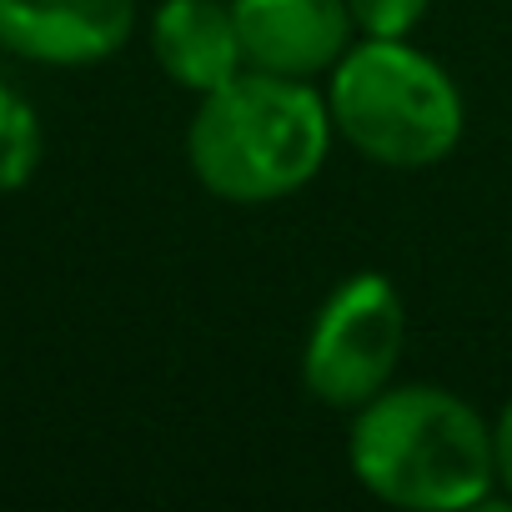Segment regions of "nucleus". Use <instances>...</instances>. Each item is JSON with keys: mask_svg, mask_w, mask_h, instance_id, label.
I'll return each instance as SVG.
<instances>
[{"mask_svg": "<svg viewBox=\"0 0 512 512\" xmlns=\"http://www.w3.org/2000/svg\"><path fill=\"white\" fill-rule=\"evenodd\" d=\"M332 126L367 161L392 171H422L462 141L457 81L407 36H367L332 66Z\"/></svg>", "mask_w": 512, "mask_h": 512, "instance_id": "7ed1b4c3", "label": "nucleus"}, {"mask_svg": "<svg viewBox=\"0 0 512 512\" xmlns=\"http://www.w3.org/2000/svg\"><path fill=\"white\" fill-rule=\"evenodd\" d=\"M357 482L412 512H457L487 502L497 482L492 427L447 387H387L357 407L347 442Z\"/></svg>", "mask_w": 512, "mask_h": 512, "instance_id": "f03ea898", "label": "nucleus"}, {"mask_svg": "<svg viewBox=\"0 0 512 512\" xmlns=\"http://www.w3.org/2000/svg\"><path fill=\"white\" fill-rule=\"evenodd\" d=\"M151 51L161 71L196 96H211L246 71L236 11L221 0H161L151 16Z\"/></svg>", "mask_w": 512, "mask_h": 512, "instance_id": "0eeeda50", "label": "nucleus"}, {"mask_svg": "<svg viewBox=\"0 0 512 512\" xmlns=\"http://www.w3.org/2000/svg\"><path fill=\"white\" fill-rule=\"evenodd\" d=\"M407 342V307L402 292L377 277H347L317 312L302 352V382L317 402L357 412L377 392L392 387Z\"/></svg>", "mask_w": 512, "mask_h": 512, "instance_id": "20e7f679", "label": "nucleus"}, {"mask_svg": "<svg viewBox=\"0 0 512 512\" xmlns=\"http://www.w3.org/2000/svg\"><path fill=\"white\" fill-rule=\"evenodd\" d=\"M41 146H46V136H41L36 106L21 91L0 86V191H21L36 176Z\"/></svg>", "mask_w": 512, "mask_h": 512, "instance_id": "6e6552de", "label": "nucleus"}, {"mask_svg": "<svg viewBox=\"0 0 512 512\" xmlns=\"http://www.w3.org/2000/svg\"><path fill=\"white\" fill-rule=\"evenodd\" d=\"M332 106L312 81L241 71L201 96L186 131V161L216 201L262 206L297 196L332 151Z\"/></svg>", "mask_w": 512, "mask_h": 512, "instance_id": "f257e3e1", "label": "nucleus"}, {"mask_svg": "<svg viewBox=\"0 0 512 512\" xmlns=\"http://www.w3.org/2000/svg\"><path fill=\"white\" fill-rule=\"evenodd\" d=\"M492 452H497V482L512 492V402L502 407V417L492 427Z\"/></svg>", "mask_w": 512, "mask_h": 512, "instance_id": "9d476101", "label": "nucleus"}, {"mask_svg": "<svg viewBox=\"0 0 512 512\" xmlns=\"http://www.w3.org/2000/svg\"><path fill=\"white\" fill-rule=\"evenodd\" d=\"M347 6H352L357 31H367V36H407L427 16L432 0H347Z\"/></svg>", "mask_w": 512, "mask_h": 512, "instance_id": "1a4fd4ad", "label": "nucleus"}, {"mask_svg": "<svg viewBox=\"0 0 512 512\" xmlns=\"http://www.w3.org/2000/svg\"><path fill=\"white\" fill-rule=\"evenodd\" d=\"M236 36L251 71L312 81L352 46L347 0H236Z\"/></svg>", "mask_w": 512, "mask_h": 512, "instance_id": "39448f33", "label": "nucleus"}, {"mask_svg": "<svg viewBox=\"0 0 512 512\" xmlns=\"http://www.w3.org/2000/svg\"><path fill=\"white\" fill-rule=\"evenodd\" d=\"M136 0H0V46L41 66H91L131 41Z\"/></svg>", "mask_w": 512, "mask_h": 512, "instance_id": "423d86ee", "label": "nucleus"}]
</instances>
